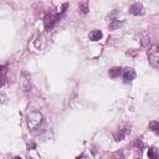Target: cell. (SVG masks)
<instances>
[{"label": "cell", "instance_id": "cell-1", "mask_svg": "<svg viewBox=\"0 0 159 159\" xmlns=\"http://www.w3.org/2000/svg\"><path fill=\"white\" fill-rule=\"evenodd\" d=\"M147 55H148V61H149V63H150L154 68L159 70V45H153V46H150L149 50H148V52H147Z\"/></svg>", "mask_w": 159, "mask_h": 159}, {"label": "cell", "instance_id": "cell-2", "mask_svg": "<svg viewBox=\"0 0 159 159\" xmlns=\"http://www.w3.org/2000/svg\"><path fill=\"white\" fill-rule=\"evenodd\" d=\"M42 120H43V118H42V114L40 112L34 111V112H30L27 116V125L32 130L37 129L40 127V124L42 123Z\"/></svg>", "mask_w": 159, "mask_h": 159}, {"label": "cell", "instance_id": "cell-3", "mask_svg": "<svg viewBox=\"0 0 159 159\" xmlns=\"http://www.w3.org/2000/svg\"><path fill=\"white\" fill-rule=\"evenodd\" d=\"M135 78V71L133 68H124L123 70V80L125 83H129L130 81H133Z\"/></svg>", "mask_w": 159, "mask_h": 159}, {"label": "cell", "instance_id": "cell-4", "mask_svg": "<svg viewBox=\"0 0 159 159\" xmlns=\"http://www.w3.org/2000/svg\"><path fill=\"white\" fill-rule=\"evenodd\" d=\"M58 20V15H53V14H48L46 17H45V26H46V30H50L53 25H55V22Z\"/></svg>", "mask_w": 159, "mask_h": 159}, {"label": "cell", "instance_id": "cell-5", "mask_svg": "<svg viewBox=\"0 0 159 159\" xmlns=\"http://www.w3.org/2000/svg\"><path fill=\"white\" fill-rule=\"evenodd\" d=\"M129 12L133 15H143L144 14V6L140 2H135L129 7Z\"/></svg>", "mask_w": 159, "mask_h": 159}, {"label": "cell", "instance_id": "cell-6", "mask_svg": "<svg viewBox=\"0 0 159 159\" xmlns=\"http://www.w3.org/2000/svg\"><path fill=\"white\" fill-rule=\"evenodd\" d=\"M130 132V129H129V127H125V128H122V129H119L116 134H114V138H116V140H122L128 133Z\"/></svg>", "mask_w": 159, "mask_h": 159}, {"label": "cell", "instance_id": "cell-7", "mask_svg": "<svg viewBox=\"0 0 159 159\" xmlns=\"http://www.w3.org/2000/svg\"><path fill=\"white\" fill-rule=\"evenodd\" d=\"M102 36H103V34L101 30H93L89 32V40L91 41H98L102 39Z\"/></svg>", "mask_w": 159, "mask_h": 159}, {"label": "cell", "instance_id": "cell-8", "mask_svg": "<svg viewBox=\"0 0 159 159\" xmlns=\"http://www.w3.org/2000/svg\"><path fill=\"white\" fill-rule=\"evenodd\" d=\"M120 73H122V68L120 67H113V68L109 70V77H112V78L119 77Z\"/></svg>", "mask_w": 159, "mask_h": 159}, {"label": "cell", "instance_id": "cell-9", "mask_svg": "<svg viewBox=\"0 0 159 159\" xmlns=\"http://www.w3.org/2000/svg\"><path fill=\"white\" fill-rule=\"evenodd\" d=\"M148 158L149 159H159V153L154 147H150L148 149Z\"/></svg>", "mask_w": 159, "mask_h": 159}, {"label": "cell", "instance_id": "cell-10", "mask_svg": "<svg viewBox=\"0 0 159 159\" xmlns=\"http://www.w3.org/2000/svg\"><path fill=\"white\" fill-rule=\"evenodd\" d=\"M149 129H150L152 132H154L155 134L159 135V122H157V120L150 122V123H149Z\"/></svg>", "mask_w": 159, "mask_h": 159}, {"label": "cell", "instance_id": "cell-11", "mask_svg": "<svg viewBox=\"0 0 159 159\" xmlns=\"http://www.w3.org/2000/svg\"><path fill=\"white\" fill-rule=\"evenodd\" d=\"M120 21L119 20H113L111 24H109V30H116V29H118L119 26H120Z\"/></svg>", "mask_w": 159, "mask_h": 159}, {"label": "cell", "instance_id": "cell-12", "mask_svg": "<svg viewBox=\"0 0 159 159\" xmlns=\"http://www.w3.org/2000/svg\"><path fill=\"white\" fill-rule=\"evenodd\" d=\"M108 159H123V157H122V154L120 153H116V154H113L111 158H108Z\"/></svg>", "mask_w": 159, "mask_h": 159}, {"label": "cell", "instance_id": "cell-13", "mask_svg": "<svg viewBox=\"0 0 159 159\" xmlns=\"http://www.w3.org/2000/svg\"><path fill=\"white\" fill-rule=\"evenodd\" d=\"M80 7H82V12H87V2H81Z\"/></svg>", "mask_w": 159, "mask_h": 159}, {"label": "cell", "instance_id": "cell-14", "mask_svg": "<svg viewBox=\"0 0 159 159\" xmlns=\"http://www.w3.org/2000/svg\"><path fill=\"white\" fill-rule=\"evenodd\" d=\"M77 159H88V158H87L84 154H81L80 157H77Z\"/></svg>", "mask_w": 159, "mask_h": 159}, {"label": "cell", "instance_id": "cell-15", "mask_svg": "<svg viewBox=\"0 0 159 159\" xmlns=\"http://www.w3.org/2000/svg\"><path fill=\"white\" fill-rule=\"evenodd\" d=\"M14 159H21V158H20V157H15Z\"/></svg>", "mask_w": 159, "mask_h": 159}]
</instances>
